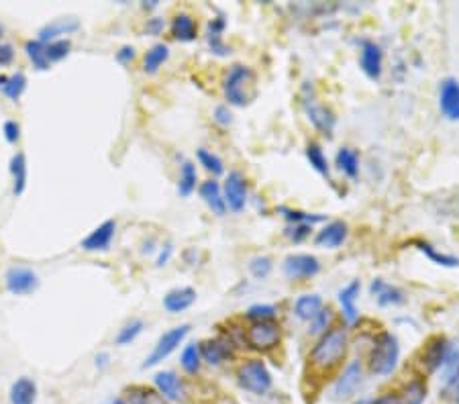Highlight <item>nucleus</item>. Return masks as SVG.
Wrapping results in <instances>:
<instances>
[{"instance_id":"obj_23","label":"nucleus","mask_w":459,"mask_h":404,"mask_svg":"<svg viewBox=\"0 0 459 404\" xmlns=\"http://www.w3.org/2000/svg\"><path fill=\"white\" fill-rule=\"evenodd\" d=\"M80 29V21L78 19H74V17H67V19H56V21H51V23H47L45 27H41V31H39V41L41 43H51V41H56V37H60V35H70V33L78 31Z\"/></svg>"},{"instance_id":"obj_4","label":"nucleus","mask_w":459,"mask_h":404,"mask_svg":"<svg viewBox=\"0 0 459 404\" xmlns=\"http://www.w3.org/2000/svg\"><path fill=\"white\" fill-rule=\"evenodd\" d=\"M237 382L245 392H249L253 396H266L274 386L272 372L268 370V366L261 359L243 362L237 370Z\"/></svg>"},{"instance_id":"obj_1","label":"nucleus","mask_w":459,"mask_h":404,"mask_svg":"<svg viewBox=\"0 0 459 404\" xmlns=\"http://www.w3.org/2000/svg\"><path fill=\"white\" fill-rule=\"evenodd\" d=\"M349 333L345 327H331L327 333L319 337L308 353V364L314 372L329 373L339 368L347 355Z\"/></svg>"},{"instance_id":"obj_8","label":"nucleus","mask_w":459,"mask_h":404,"mask_svg":"<svg viewBox=\"0 0 459 404\" xmlns=\"http://www.w3.org/2000/svg\"><path fill=\"white\" fill-rule=\"evenodd\" d=\"M282 272L290 280H308L321 272V261L310 253H290L282 264Z\"/></svg>"},{"instance_id":"obj_18","label":"nucleus","mask_w":459,"mask_h":404,"mask_svg":"<svg viewBox=\"0 0 459 404\" xmlns=\"http://www.w3.org/2000/svg\"><path fill=\"white\" fill-rule=\"evenodd\" d=\"M115 231H117V223L113 218H108L102 225H98L86 239H82L80 248L86 249V251H104L111 245V241L115 237Z\"/></svg>"},{"instance_id":"obj_39","label":"nucleus","mask_w":459,"mask_h":404,"mask_svg":"<svg viewBox=\"0 0 459 404\" xmlns=\"http://www.w3.org/2000/svg\"><path fill=\"white\" fill-rule=\"evenodd\" d=\"M247 268H249V274L255 280H266L272 274V270H274V261H272L270 255H255V257L249 259Z\"/></svg>"},{"instance_id":"obj_11","label":"nucleus","mask_w":459,"mask_h":404,"mask_svg":"<svg viewBox=\"0 0 459 404\" xmlns=\"http://www.w3.org/2000/svg\"><path fill=\"white\" fill-rule=\"evenodd\" d=\"M6 282V290L15 296H23V294H31L33 290H37L39 286V278L31 268H23V266H15L6 272L4 276Z\"/></svg>"},{"instance_id":"obj_56","label":"nucleus","mask_w":459,"mask_h":404,"mask_svg":"<svg viewBox=\"0 0 459 404\" xmlns=\"http://www.w3.org/2000/svg\"><path fill=\"white\" fill-rule=\"evenodd\" d=\"M351 404H371V398H357V401H353Z\"/></svg>"},{"instance_id":"obj_42","label":"nucleus","mask_w":459,"mask_h":404,"mask_svg":"<svg viewBox=\"0 0 459 404\" xmlns=\"http://www.w3.org/2000/svg\"><path fill=\"white\" fill-rule=\"evenodd\" d=\"M196 157H198V161H200V165L207 170V172H211L213 176H223L225 174V163H223V159L213 154V152H209V150H198L196 152Z\"/></svg>"},{"instance_id":"obj_12","label":"nucleus","mask_w":459,"mask_h":404,"mask_svg":"<svg viewBox=\"0 0 459 404\" xmlns=\"http://www.w3.org/2000/svg\"><path fill=\"white\" fill-rule=\"evenodd\" d=\"M153 384L155 390L168 401V403H182L186 398V386H184L182 378L176 372L163 370L153 375Z\"/></svg>"},{"instance_id":"obj_41","label":"nucleus","mask_w":459,"mask_h":404,"mask_svg":"<svg viewBox=\"0 0 459 404\" xmlns=\"http://www.w3.org/2000/svg\"><path fill=\"white\" fill-rule=\"evenodd\" d=\"M72 51V41L70 39H56L51 43H45V56H47V62L56 63L61 62L63 58H67Z\"/></svg>"},{"instance_id":"obj_15","label":"nucleus","mask_w":459,"mask_h":404,"mask_svg":"<svg viewBox=\"0 0 459 404\" xmlns=\"http://www.w3.org/2000/svg\"><path fill=\"white\" fill-rule=\"evenodd\" d=\"M449 349H451V343L447 341L445 337H435V339H430L427 343V347L423 349V368L427 370L428 373H435L439 372L441 368H443V364H445V359H447V353H449Z\"/></svg>"},{"instance_id":"obj_50","label":"nucleus","mask_w":459,"mask_h":404,"mask_svg":"<svg viewBox=\"0 0 459 404\" xmlns=\"http://www.w3.org/2000/svg\"><path fill=\"white\" fill-rule=\"evenodd\" d=\"M135 60V47H131V45H122L121 49L117 51V62L119 63H131Z\"/></svg>"},{"instance_id":"obj_37","label":"nucleus","mask_w":459,"mask_h":404,"mask_svg":"<svg viewBox=\"0 0 459 404\" xmlns=\"http://www.w3.org/2000/svg\"><path fill=\"white\" fill-rule=\"evenodd\" d=\"M414 245L419 251H423L430 261H435L437 266H443V268H459V259L453 255H445V253H439L437 249L433 248L427 241H414Z\"/></svg>"},{"instance_id":"obj_30","label":"nucleus","mask_w":459,"mask_h":404,"mask_svg":"<svg viewBox=\"0 0 459 404\" xmlns=\"http://www.w3.org/2000/svg\"><path fill=\"white\" fill-rule=\"evenodd\" d=\"M10 174H13V194L21 196L27 186V159L23 154H15L10 159Z\"/></svg>"},{"instance_id":"obj_7","label":"nucleus","mask_w":459,"mask_h":404,"mask_svg":"<svg viewBox=\"0 0 459 404\" xmlns=\"http://www.w3.org/2000/svg\"><path fill=\"white\" fill-rule=\"evenodd\" d=\"M190 325L188 323H184V325H178V327H174V329H170V331H166L157 343H155V347H153V351L145 357V362H143V370H147V368H153V366H157V364H161L163 359H168L178 347H180V343L188 337V333H190Z\"/></svg>"},{"instance_id":"obj_40","label":"nucleus","mask_w":459,"mask_h":404,"mask_svg":"<svg viewBox=\"0 0 459 404\" xmlns=\"http://www.w3.org/2000/svg\"><path fill=\"white\" fill-rule=\"evenodd\" d=\"M143 327H145V323H143L141 318H131V321L122 327L121 331H119L115 343L121 345V347L122 345H131V343L135 341V339L143 333Z\"/></svg>"},{"instance_id":"obj_36","label":"nucleus","mask_w":459,"mask_h":404,"mask_svg":"<svg viewBox=\"0 0 459 404\" xmlns=\"http://www.w3.org/2000/svg\"><path fill=\"white\" fill-rule=\"evenodd\" d=\"M306 159H308V163L314 172H319L321 176H329V161H327V156H325V152L319 143L312 141V143L306 145Z\"/></svg>"},{"instance_id":"obj_55","label":"nucleus","mask_w":459,"mask_h":404,"mask_svg":"<svg viewBox=\"0 0 459 404\" xmlns=\"http://www.w3.org/2000/svg\"><path fill=\"white\" fill-rule=\"evenodd\" d=\"M447 388H453V394H456V403L459 404V378L453 382V384H449Z\"/></svg>"},{"instance_id":"obj_51","label":"nucleus","mask_w":459,"mask_h":404,"mask_svg":"<svg viewBox=\"0 0 459 404\" xmlns=\"http://www.w3.org/2000/svg\"><path fill=\"white\" fill-rule=\"evenodd\" d=\"M163 27H166V21L159 19V17H153V19L147 21L145 31H147V35H159V33L163 31Z\"/></svg>"},{"instance_id":"obj_3","label":"nucleus","mask_w":459,"mask_h":404,"mask_svg":"<svg viewBox=\"0 0 459 404\" xmlns=\"http://www.w3.org/2000/svg\"><path fill=\"white\" fill-rule=\"evenodd\" d=\"M225 98L229 104L243 108L247 106L255 96H257V88H255V74L241 63H235L227 76H225Z\"/></svg>"},{"instance_id":"obj_10","label":"nucleus","mask_w":459,"mask_h":404,"mask_svg":"<svg viewBox=\"0 0 459 404\" xmlns=\"http://www.w3.org/2000/svg\"><path fill=\"white\" fill-rule=\"evenodd\" d=\"M200 355L209 366H223L225 362L233 359L235 349H233V339L231 337H214L207 339L200 345Z\"/></svg>"},{"instance_id":"obj_26","label":"nucleus","mask_w":459,"mask_h":404,"mask_svg":"<svg viewBox=\"0 0 459 404\" xmlns=\"http://www.w3.org/2000/svg\"><path fill=\"white\" fill-rule=\"evenodd\" d=\"M124 401L129 404H168V401L153 388L135 384L124 390Z\"/></svg>"},{"instance_id":"obj_33","label":"nucleus","mask_w":459,"mask_h":404,"mask_svg":"<svg viewBox=\"0 0 459 404\" xmlns=\"http://www.w3.org/2000/svg\"><path fill=\"white\" fill-rule=\"evenodd\" d=\"M223 31H225V19L223 17H216L209 23L207 37H209V45H211L213 54H216V56H227L229 54V47L223 43Z\"/></svg>"},{"instance_id":"obj_54","label":"nucleus","mask_w":459,"mask_h":404,"mask_svg":"<svg viewBox=\"0 0 459 404\" xmlns=\"http://www.w3.org/2000/svg\"><path fill=\"white\" fill-rule=\"evenodd\" d=\"M108 359H111L108 353H98V355H96V366H98V368H104V366H108Z\"/></svg>"},{"instance_id":"obj_20","label":"nucleus","mask_w":459,"mask_h":404,"mask_svg":"<svg viewBox=\"0 0 459 404\" xmlns=\"http://www.w3.org/2000/svg\"><path fill=\"white\" fill-rule=\"evenodd\" d=\"M200 198L204 200V204L213 211L216 217H225L227 215V202H225V196H223V188L216 180H207L202 182L200 188Z\"/></svg>"},{"instance_id":"obj_44","label":"nucleus","mask_w":459,"mask_h":404,"mask_svg":"<svg viewBox=\"0 0 459 404\" xmlns=\"http://www.w3.org/2000/svg\"><path fill=\"white\" fill-rule=\"evenodd\" d=\"M275 312L277 311L272 305H253V307L247 309L245 316L249 321H253V323H257V321H274Z\"/></svg>"},{"instance_id":"obj_38","label":"nucleus","mask_w":459,"mask_h":404,"mask_svg":"<svg viewBox=\"0 0 459 404\" xmlns=\"http://www.w3.org/2000/svg\"><path fill=\"white\" fill-rule=\"evenodd\" d=\"M25 51H27L29 60L39 72L49 70L51 63L47 62V56H45V43H41L39 39H31V41L25 43Z\"/></svg>"},{"instance_id":"obj_49","label":"nucleus","mask_w":459,"mask_h":404,"mask_svg":"<svg viewBox=\"0 0 459 404\" xmlns=\"http://www.w3.org/2000/svg\"><path fill=\"white\" fill-rule=\"evenodd\" d=\"M15 60V47L10 43H0V65H8Z\"/></svg>"},{"instance_id":"obj_19","label":"nucleus","mask_w":459,"mask_h":404,"mask_svg":"<svg viewBox=\"0 0 459 404\" xmlns=\"http://www.w3.org/2000/svg\"><path fill=\"white\" fill-rule=\"evenodd\" d=\"M194 302H196V290L190 286L174 288L163 296V309L170 314H180V312L188 311Z\"/></svg>"},{"instance_id":"obj_53","label":"nucleus","mask_w":459,"mask_h":404,"mask_svg":"<svg viewBox=\"0 0 459 404\" xmlns=\"http://www.w3.org/2000/svg\"><path fill=\"white\" fill-rule=\"evenodd\" d=\"M172 253H174V248H172V243H168L166 248L161 249V253L157 255V261H155V266H157V268H161V266H166V264L170 261V257H172Z\"/></svg>"},{"instance_id":"obj_24","label":"nucleus","mask_w":459,"mask_h":404,"mask_svg":"<svg viewBox=\"0 0 459 404\" xmlns=\"http://www.w3.org/2000/svg\"><path fill=\"white\" fill-rule=\"evenodd\" d=\"M8 401L10 404H35L37 403V384L23 375L17 382H13L10 390H8Z\"/></svg>"},{"instance_id":"obj_5","label":"nucleus","mask_w":459,"mask_h":404,"mask_svg":"<svg viewBox=\"0 0 459 404\" xmlns=\"http://www.w3.org/2000/svg\"><path fill=\"white\" fill-rule=\"evenodd\" d=\"M362 384H364V366L360 359H351L331 386V401L333 403L351 401L362 388Z\"/></svg>"},{"instance_id":"obj_43","label":"nucleus","mask_w":459,"mask_h":404,"mask_svg":"<svg viewBox=\"0 0 459 404\" xmlns=\"http://www.w3.org/2000/svg\"><path fill=\"white\" fill-rule=\"evenodd\" d=\"M331 323H333V311L331 309H323L319 312L312 321H310V333L312 335H323L331 329Z\"/></svg>"},{"instance_id":"obj_17","label":"nucleus","mask_w":459,"mask_h":404,"mask_svg":"<svg viewBox=\"0 0 459 404\" xmlns=\"http://www.w3.org/2000/svg\"><path fill=\"white\" fill-rule=\"evenodd\" d=\"M360 292H362V284L360 280L349 282L347 286H343L337 294L339 298V305H341V311L343 316L347 321V325H355L357 318H360V312H357V298H360Z\"/></svg>"},{"instance_id":"obj_46","label":"nucleus","mask_w":459,"mask_h":404,"mask_svg":"<svg viewBox=\"0 0 459 404\" xmlns=\"http://www.w3.org/2000/svg\"><path fill=\"white\" fill-rule=\"evenodd\" d=\"M310 231H312L310 225H305V223H294V225H290V227L286 229V237H288L290 241H294V243H300V241H305L306 237L310 235Z\"/></svg>"},{"instance_id":"obj_13","label":"nucleus","mask_w":459,"mask_h":404,"mask_svg":"<svg viewBox=\"0 0 459 404\" xmlns=\"http://www.w3.org/2000/svg\"><path fill=\"white\" fill-rule=\"evenodd\" d=\"M360 67L366 74L369 80L378 82L382 78L384 72V54L382 47L376 41H366L362 45V54H360Z\"/></svg>"},{"instance_id":"obj_25","label":"nucleus","mask_w":459,"mask_h":404,"mask_svg":"<svg viewBox=\"0 0 459 404\" xmlns=\"http://www.w3.org/2000/svg\"><path fill=\"white\" fill-rule=\"evenodd\" d=\"M325 309V305H323V298L319 296V294H303V296H298L296 298V302H294V314H296V318H300V321H312L319 312Z\"/></svg>"},{"instance_id":"obj_16","label":"nucleus","mask_w":459,"mask_h":404,"mask_svg":"<svg viewBox=\"0 0 459 404\" xmlns=\"http://www.w3.org/2000/svg\"><path fill=\"white\" fill-rule=\"evenodd\" d=\"M347 235H349V227L345 220H331L319 231V235L314 237V243L323 249H337L345 243Z\"/></svg>"},{"instance_id":"obj_22","label":"nucleus","mask_w":459,"mask_h":404,"mask_svg":"<svg viewBox=\"0 0 459 404\" xmlns=\"http://www.w3.org/2000/svg\"><path fill=\"white\" fill-rule=\"evenodd\" d=\"M306 115H308V121L314 124V129L316 131H321L323 135H329L331 137V133H333V129H335V115H333V111L331 108H327L325 104H310V106H306Z\"/></svg>"},{"instance_id":"obj_31","label":"nucleus","mask_w":459,"mask_h":404,"mask_svg":"<svg viewBox=\"0 0 459 404\" xmlns=\"http://www.w3.org/2000/svg\"><path fill=\"white\" fill-rule=\"evenodd\" d=\"M0 88H2L6 98L19 100L21 94L25 92V88H27V78H25L23 72H17L13 76H0Z\"/></svg>"},{"instance_id":"obj_6","label":"nucleus","mask_w":459,"mask_h":404,"mask_svg":"<svg viewBox=\"0 0 459 404\" xmlns=\"http://www.w3.org/2000/svg\"><path fill=\"white\" fill-rule=\"evenodd\" d=\"M282 339V331L280 325L275 321H257L251 323L245 331V343L249 349L253 351H272L277 347V343Z\"/></svg>"},{"instance_id":"obj_9","label":"nucleus","mask_w":459,"mask_h":404,"mask_svg":"<svg viewBox=\"0 0 459 404\" xmlns=\"http://www.w3.org/2000/svg\"><path fill=\"white\" fill-rule=\"evenodd\" d=\"M223 196L227 202V209L233 213H241L247 207V180L239 170H231L223 184Z\"/></svg>"},{"instance_id":"obj_32","label":"nucleus","mask_w":459,"mask_h":404,"mask_svg":"<svg viewBox=\"0 0 459 404\" xmlns=\"http://www.w3.org/2000/svg\"><path fill=\"white\" fill-rule=\"evenodd\" d=\"M170 58V47L166 43H155L152 49L145 54V60H143V72L145 74H155L163 62H168Z\"/></svg>"},{"instance_id":"obj_27","label":"nucleus","mask_w":459,"mask_h":404,"mask_svg":"<svg viewBox=\"0 0 459 404\" xmlns=\"http://www.w3.org/2000/svg\"><path fill=\"white\" fill-rule=\"evenodd\" d=\"M172 35H174V39H178L182 43H190L198 35V25H196V21L190 15L180 13L172 21Z\"/></svg>"},{"instance_id":"obj_47","label":"nucleus","mask_w":459,"mask_h":404,"mask_svg":"<svg viewBox=\"0 0 459 404\" xmlns=\"http://www.w3.org/2000/svg\"><path fill=\"white\" fill-rule=\"evenodd\" d=\"M2 133H4V139L8 143H17L19 137H21V124L17 123V121H6V123L2 124Z\"/></svg>"},{"instance_id":"obj_14","label":"nucleus","mask_w":459,"mask_h":404,"mask_svg":"<svg viewBox=\"0 0 459 404\" xmlns=\"http://www.w3.org/2000/svg\"><path fill=\"white\" fill-rule=\"evenodd\" d=\"M439 108L447 121H459V82L445 78L439 86Z\"/></svg>"},{"instance_id":"obj_58","label":"nucleus","mask_w":459,"mask_h":404,"mask_svg":"<svg viewBox=\"0 0 459 404\" xmlns=\"http://www.w3.org/2000/svg\"><path fill=\"white\" fill-rule=\"evenodd\" d=\"M2 35H4V27L0 25V37H2Z\"/></svg>"},{"instance_id":"obj_34","label":"nucleus","mask_w":459,"mask_h":404,"mask_svg":"<svg viewBox=\"0 0 459 404\" xmlns=\"http://www.w3.org/2000/svg\"><path fill=\"white\" fill-rule=\"evenodd\" d=\"M196 182H198V172L196 165L192 161H184L180 168V182H178V194L182 198H188L194 190H196Z\"/></svg>"},{"instance_id":"obj_45","label":"nucleus","mask_w":459,"mask_h":404,"mask_svg":"<svg viewBox=\"0 0 459 404\" xmlns=\"http://www.w3.org/2000/svg\"><path fill=\"white\" fill-rule=\"evenodd\" d=\"M284 213V217L288 218L292 225L294 223H305V225H314V223H323L325 217L323 215H308V213H303V211H292V209H280Z\"/></svg>"},{"instance_id":"obj_35","label":"nucleus","mask_w":459,"mask_h":404,"mask_svg":"<svg viewBox=\"0 0 459 404\" xmlns=\"http://www.w3.org/2000/svg\"><path fill=\"white\" fill-rule=\"evenodd\" d=\"M200 364H202V355H200V347L196 343H188L182 349V355H180V366L186 373L194 375L200 370Z\"/></svg>"},{"instance_id":"obj_48","label":"nucleus","mask_w":459,"mask_h":404,"mask_svg":"<svg viewBox=\"0 0 459 404\" xmlns=\"http://www.w3.org/2000/svg\"><path fill=\"white\" fill-rule=\"evenodd\" d=\"M213 119H214V123L220 124V127H229V124L233 123V115H231V111H229V106H227V104H220V106H216V108H214Z\"/></svg>"},{"instance_id":"obj_21","label":"nucleus","mask_w":459,"mask_h":404,"mask_svg":"<svg viewBox=\"0 0 459 404\" xmlns=\"http://www.w3.org/2000/svg\"><path fill=\"white\" fill-rule=\"evenodd\" d=\"M369 292L371 296L378 300L380 307H390V305H402L406 298H404V292L396 288V286H390L382 278H376L369 286Z\"/></svg>"},{"instance_id":"obj_57","label":"nucleus","mask_w":459,"mask_h":404,"mask_svg":"<svg viewBox=\"0 0 459 404\" xmlns=\"http://www.w3.org/2000/svg\"><path fill=\"white\" fill-rule=\"evenodd\" d=\"M113 404H129V403H127L124 398H117V401H115V403H113Z\"/></svg>"},{"instance_id":"obj_2","label":"nucleus","mask_w":459,"mask_h":404,"mask_svg":"<svg viewBox=\"0 0 459 404\" xmlns=\"http://www.w3.org/2000/svg\"><path fill=\"white\" fill-rule=\"evenodd\" d=\"M400 362V343L394 333H380L367 355V370L373 375H390Z\"/></svg>"},{"instance_id":"obj_52","label":"nucleus","mask_w":459,"mask_h":404,"mask_svg":"<svg viewBox=\"0 0 459 404\" xmlns=\"http://www.w3.org/2000/svg\"><path fill=\"white\" fill-rule=\"evenodd\" d=\"M371 404H402V401H400V394L386 392V394L378 396L376 401H371Z\"/></svg>"},{"instance_id":"obj_28","label":"nucleus","mask_w":459,"mask_h":404,"mask_svg":"<svg viewBox=\"0 0 459 404\" xmlns=\"http://www.w3.org/2000/svg\"><path fill=\"white\" fill-rule=\"evenodd\" d=\"M335 163L337 168H339V172L345 174L347 178H351V180L357 178V174H360V156H357L355 150H351V147H341V150L337 152Z\"/></svg>"},{"instance_id":"obj_29","label":"nucleus","mask_w":459,"mask_h":404,"mask_svg":"<svg viewBox=\"0 0 459 404\" xmlns=\"http://www.w3.org/2000/svg\"><path fill=\"white\" fill-rule=\"evenodd\" d=\"M427 394V382H425L423 378H412V380L402 388L400 401H402V404H425Z\"/></svg>"}]
</instances>
